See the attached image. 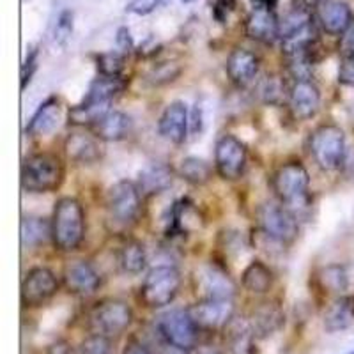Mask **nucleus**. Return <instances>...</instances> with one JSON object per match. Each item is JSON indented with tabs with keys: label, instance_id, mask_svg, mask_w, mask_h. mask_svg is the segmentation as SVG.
I'll return each instance as SVG.
<instances>
[{
	"label": "nucleus",
	"instance_id": "1",
	"mask_svg": "<svg viewBox=\"0 0 354 354\" xmlns=\"http://www.w3.org/2000/svg\"><path fill=\"white\" fill-rule=\"evenodd\" d=\"M52 241L61 252H75L85 238L84 205L73 197L55 202L52 218Z\"/></svg>",
	"mask_w": 354,
	"mask_h": 354
},
{
	"label": "nucleus",
	"instance_id": "2",
	"mask_svg": "<svg viewBox=\"0 0 354 354\" xmlns=\"http://www.w3.org/2000/svg\"><path fill=\"white\" fill-rule=\"evenodd\" d=\"M64 181V163L53 153L30 154L21 163V188L27 194H50Z\"/></svg>",
	"mask_w": 354,
	"mask_h": 354
},
{
	"label": "nucleus",
	"instance_id": "3",
	"mask_svg": "<svg viewBox=\"0 0 354 354\" xmlns=\"http://www.w3.org/2000/svg\"><path fill=\"white\" fill-rule=\"evenodd\" d=\"M278 201L287 205L294 214L308 204L310 176L301 161H287L277 169L271 179Z\"/></svg>",
	"mask_w": 354,
	"mask_h": 354
},
{
	"label": "nucleus",
	"instance_id": "4",
	"mask_svg": "<svg viewBox=\"0 0 354 354\" xmlns=\"http://www.w3.org/2000/svg\"><path fill=\"white\" fill-rule=\"evenodd\" d=\"M310 156L321 170H337L346 161V135L337 124H321L310 133Z\"/></svg>",
	"mask_w": 354,
	"mask_h": 354
},
{
	"label": "nucleus",
	"instance_id": "5",
	"mask_svg": "<svg viewBox=\"0 0 354 354\" xmlns=\"http://www.w3.org/2000/svg\"><path fill=\"white\" fill-rule=\"evenodd\" d=\"M181 273L169 264L153 268L140 286V299L147 308H161L176 299L181 289Z\"/></svg>",
	"mask_w": 354,
	"mask_h": 354
},
{
	"label": "nucleus",
	"instance_id": "6",
	"mask_svg": "<svg viewBox=\"0 0 354 354\" xmlns=\"http://www.w3.org/2000/svg\"><path fill=\"white\" fill-rule=\"evenodd\" d=\"M142 209V194L137 183L121 179L106 194V214L119 229H128L137 221Z\"/></svg>",
	"mask_w": 354,
	"mask_h": 354
},
{
	"label": "nucleus",
	"instance_id": "7",
	"mask_svg": "<svg viewBox=\"0 0 354 354\" xmlns=\"http://www.w3.org/2000/svg\"><path fill=\"white\" fill-rule=\"evenodd\" d=\"M257 225L261 232L283 246L296 241L299 234L298 216L282 202H266L257 211Z\"/></svg>",
	"mask_w": 354,
	"mask_h": 354
},
{
	"label": "nucleus",
	"instance_id": "8",
	"mask_svg": "<svg viewBox=\"0 0 354 354\" xmlns=\"http://www.w3.org/2000/svg\"><path fill=\"white\" fill-rule=\"evenodd\" d=\"M198 324L194 321L189 310L176 308L165 312L158 319V331L167 346L181 351H194L198 342Z\"/></svg>",
	"mask_w": 354,
	"mask_h": 354
},
{
	"label": "nucleus",
	"instance_id": "9",
	"mask_svg": "<svg viewBox=\"0 0 354 354\" xmlns=\"http://www.w3.org/2000/svg\"><path fill=\"white\" fill-rule=\"evenodd\" d=\"M133 322L131 306L121 299H106L96 305L88 315V328L93 333L117 337L124 333Z\"/></svg>",
	"mask_w": 354,
	"mask_h": 354
},
{
	"label": "nucleus",
	"instance_id": "10",
	"mask_svg": "<svg viewBox=\"0 0 354 354\" xmlns=\"http://www.w3.org/2000/svg\"><path fill=\"white\" fill-rule=\"evenodd\" d=\"M246 147L230 133L221 135L214 145V170L223 181H238L246 169Z\"/></svg>",
	"mask_w": 354,
	"mask_h": 354
},
{
	"label": "nucleus",
	"instance_id": "11",
	"mask_svg": "<svg viewBox=\"0 0 354 354\" xmlns=\"http://www.w3.org/2000/svg\"><path fill=\"white\" fill-rule=\"evenodd\" d=\"M57 290H59V280H57L55 273L44 266H36L32 270H28L21 280V305L25 308L27 306L36 308V306L50 301L57 294Z\"/></svg>",
	"mask_w": 354,
	"mask_h": 354
},
{
	"label": "nucleus",
	"instance_id": "12",
	"mask_svg": "<svg viewBox=\"0 0 354 354\" xmlns=\"http://www.w3.org/2000/svg\"><path fill=\"white\" fill-rule=\"evenodd\" d=\"M188 310L198 328L221 330L232 322L236 306L232 299H202L194 306H189Z\"/></svg>",
	"mask_w": 354,
	"mask_h": 354
},
{
	"label": "nucleus",
	"instance_id": "13",
	"mask_svg": "<svg viewBox=\"0 0 354 354\" xmlns=\"http://www.w3.org/2000/svg\"><path fill=\"white\" fill-rule=\"evenodd\" d=\"M197 286L204 299H232L238 290L229 273L214 262L197 271Z\"/></svg>",
	"mask_w": 354,
	"mask_h": 354
},
{
	"label": "nucleus",
	"instance_id": "14",
	"mask_svg": "<svg viewBox=\"0 0 354 354\" xmlns=\"http://www.w3.org/2000/svg\"><path fill=\"white\" fill-rule=\"evenodd\" d=\"M62 282L71 294L91 296L101 286V277L93 264L84 259H77L66 264L62 271Z\"/></svg>",
	"mask_w": 354,
	"mask_h": 354
},
{
	"label": "nucleus",
	"instance_id": "15",
	"mask_svg": "<svg viewBox=\"0 0 354 354\" xmlns=\"http://www.w3.org/2000/svg\"><path fill=\"white\" fill-rule=\"evenodd\" d=\"M158 133L161 138L176 145H181L189 133V112L186 103L172 101L165 106L158 121Z\"/></svg>",
	"mask_w": 354,
	"mask_h": 354
},
{
	"label": "nucleus",
	"instance_id": "16",
	"mask_svg": "<svg viewBox=\"0 0 354 354\" xmlns=\"http://www.w3.org/2000/svg\"><path fill=\"white\" fill-rule=\"evenodd\" d=\"M287 105L296 121H308L319 112L321 91L312 80L294 82L289 91Z\"/></svg>",
	"mask_w": 354,
	"mask_h": 354
},
{
	"label": "nucleus",
	"instance_id": "17",
	"mask_svg": "<svg viewBox=\"0 0 354 354\" xmlns=\"http://www.w3.org/2000/svg\"><path fill=\"white\" fill-rule=\"evenodd\" d=\"M101 142L103 140H100L94 133L73 131L64 140V153L73 163L91 165V163H96L103 154Z\"/></svg>",
	"mask_w": 354,
	"mask_h": 354
},
{
	"label": "nucleus",
	"instance_id": "18",
	"mask_svg": "<svg viewBox=\"0 0 354 354\" xmlns=\"http://www.w3.org/2000/svg\"><path fill=\"white\" fill-rule=\"evenodd\" d=\"M245 34L257 43L271 44L280 39V20L273 9L254 8L245 21Z\"/></svg>",
	"mask_w": 354,
	"mask_h": 354
},
{
	"label": "nucleus",
	"instance_id": "19",
	"mask_svg": "<svg viewBox=\"0 0 354 354\" xmlns=\"http://www.w3.org/2000/svg\"><path fill=\"white\" fill-rule=\"evenodd\" d=\"M250 328L257 338H268L277 333L286 322L283 308L277 301H262L250 314Z\"/></svg>",
	"mask_w": 354,
	"mask_h": 354
},
{
	"label": "nucleus",
	"instance_id": "20",
	"mask_svg": "<svg viewBox=\"0 0 354 354\" xmlns=\"http://www.w3.org/2000/svg\"><path fill=\"white\" fill-rule=\"evenodd\" d=\"M259 57L246 48H236L227 59V75L238 87H246L257 78Z\"/></svg>",
	"mask_w": 354,
	"mask_h": 354
},
{
	"label": "nucleus",
	"instance_id": "21",
	"mask_svg": "<svg viewBox=\"0 0 354 354\" xmlns=\"http://www.w3.org/2000/svg\"><path fill=\"white\" fill-rule=\"evenodd\" d=\"M133 131V121L121 110H110L93 126V133L103 142H121Z\"/></svg>",
	"mask_w": 354,
	"mask_h": 354
},
{
	"label": "nucleus",
	"instance_id": "22",
	"mask_svg": "<svg viewBox=\"0 0 354 354\" xmlns=\"http://www.w3.org/2000/svg\"><path fill=\"white\" fill-rule=\"evenodd\" d=\"M317 20L328 34H344L353 21V12L344 0H326L317 8Z\"/></svg>",
	"mask_w": 354,
	"mask_h": 354
},
{
	"label": "nucleus",
	"instance_id": "23",
	"mask_svg": "<svg viewBox=\"0 0 354 354\" xmlns=\"http://www.w3.org/2000/svg\"><path fill=\"white\" fill-rule=\"evenodd\" d=\"M59 119H61V103L55 96H50L41 103L39 109L30 117L25 131L32 137H44L57 128Z\"/></svg>",
	"mask_w": 354,
	"mask_h": 354
},
{
	"label": "nucleus",
	"instance_id": "24",
	"mask_svg": "<svg viewBox=\"0 0 354 354\" xmlns=\"http://www.w3.org/2000/svg\"><path fill=\"white\" fill-rule=\"evenodd\" d=\"M354 322V296L353 294H344L338 299H335L324 312V328L330 333L347 330Z\"/></svg>",
	"mask_w": 354,
	"mask_h": 354
},
{
	"label": "nucleus",
	"instance_id": "25",
	"mask_svg": "<svg viewBox=\"0 0 354 354\" xmlns=\"http://www.w3.org/2000/svg\"><path fill=\"white\" fill-rule=\"evenodd\" d=\"M314 28V15L306 4L292 6L280 18V39L286 41Z\"/></svg>",
	"mask_w": 354,
	"mask_h": 354
},
{
	"label": "nucleus",
	"instance_id": "26",
	"mask_svg": "<svg viewBox=\"0 0 354 354\" xmlns=\"http://www.w3.org/2000/svg\"><path fill=\"white\" fill-rule=\"evenodd\" d=\"M241 283L250 294L261 296V294H268L271 290L274 283V274L270 266L262 261H252L243 271Z\"/></svg>",
	"mask_w": 354,
	"mask_h": 354
},
{
	"label": "nucleus",
	"instance_id": "27",
	"mask_svg": "<svg viewBox=\"0 0 354 354\" xmlns=\"http://www.w3.org/2000/svg\"><path fill=\"white\" fill-rule=\"evenodd\" d=\"M201 214L189 201H179L172 205L169 220V230L174 234H189L201 229Z\"/></svg>",
	"mask_w": 354,
	"mask_h": 354
},
{
	"label": "nucleus",
	"instance_id": "28",
	"mask_svg": "<svg viewBox=\"0 0 354 354\" xmlns=\"http://www.w3.org/2000/svg\"><path fill=\"white\" fill-rule=\"evenodd\" d=\"M20 239L25 250L44 245L52 239V221L41 216H24L20 223Z\"/></svg>",
	"mask_w": 354,
	"mask_h": 354
},
{
	"label": "nucleus",
	"instance_id": "29",
	"mask_svg": "<svg viewBox=\"0 0 354 354\" xmlns=\"http://www.w3.org/2000/svg\"><path fill=\"white\" fill-rule=\"evenodd\" d=\"M174 172L167 165H151L138 174V189L144 197L158 195L172 185Z\"/></svg>",
	"mask_w": 354,
	"mask_h": 354
},
{
	"label": "nucleus",
	"instance_id": "30",
	"mask_svg": "<svg viewBox=\"0 0 354 354\" xmlns=\"http://www.w3.org/2000/svg\"><path fill=\"white\" fill-rule=\"evenodd\" d=\"M124 87L126 82L121 77H103V75H100L96 80L91 82L82 101H88V103H110L112 105L113 97L119 96L124 91Z\"/></svg>",
	"mask_w": 354,
	"mask_h": 354
},
{
	"label": "nucleus",
	"instance_id": "31",
	"mask_svg": "<svg viewBox=\"0 0 354 354\" xmlns=\"http://www.w3.org/2000/svg\"><path fill=\"white\" fill-rule=\"evenodd\" d=\"M117 261L126 274H140L147 266L145 246L138 239H126L119 248Z\"/></svg>",
	"mask_w": 354,
	"mask_h": 354
},
{
	"label": "nucleus",
	"instance_id": "32",
	"mask_svg": "<svg viewBox=\"0 0 354 354\" xmlns=\"http://www.w3.org/2000/svg\"><path fill=\"white\" fill-rule=\"evenodd\" d=\"M289 91L286 80L280 75H264L257 82V96L264 105L280 106L289 100Z\"/></svg>",
	"mask_w": 354,
	"mask_h": 354
},
{
	"label": "nucleus",
	"instance_id": "33",
	"mask_svg": "<svg viewBox=\"0 0 354 354\" xmlns=\"http://www.w3.org/2000/svg\"><path fill=\"white\" fill-rule=\"evenodd\" d=\"M227 330H229L230 354H257V346H255L257 337L250 328L248 321L232 319Z\"/></svg>",
	"mask_w": 354,
	"mask_h": 354
},
{
	"label": "nucleus",
	"instance_id": "34",
	"mask_svg": "<svg viewBox=\"0 0 354 354\" xmlns=\"http://www.w3.org/2000/svg\"><path fill=\"white\" fill-rule=\"evenodd\" d=\"M177 174L183 181L192 186H204L211 181L213 177V167L209 161L202 160L197 156H188L179 163Z\"/></svg>",
	"mask_w": 354,
	"mask_h": 354
},
{
	"label": "nucleus",
	"instance_id": "35",
	"mask_svg": "<svg viewBox=\"0 0 354 354\" xmlns=\"http://www.w3.org/2000/svg\"><path fill=\"white\" fill-rule=\"evenodd\" d=\"M110 112V103H88V101H82L78 105L73 106L68 112L69 124L73 126H88L93 128L101 117Z\"/></svg>",
	"mask_w": 354,
	"mask_h": 354
},
{
	"label": "nucleus",
	"instance_id": "36",
	"mask_svg": "<svg viewBox=\"0 0 354 354\" xmlns=\"http://www.w3.org/2000/svg\"><path fill=\"white\" fill-rule=\"evenodd\" d=\"M319 283L326 292L331 294H342L347 290L349 286V277L344 266L340 264H330L324 266L317 274Z\"/></svg>",
	"mask_w": 354,
	"mask_h": 354
},
{
	"label": "nucleus",
	"instance_id": "37",
	"mask_svg": "<svg viewBox=\"0 0 354 354\" xmlns=\"http://www.w3.org/2000/svg\"><path fill=\"white\" fill-rule=\"evenodd\" d=\"M181 73L183 66L177 64V62H160V64L151 68L145 80L154 85V87H161V85H169L176 82L177 78L181 77Z\"/></svg>",
	"mask_w": 354,
	"mask_h": 354
},
{
	"label": "nucleus",
	"instance_id": "38",
	"mask_svg": "<svg viewBox=\"0 0 354 354\" xmlns=\"http://www.w3.org/2000/svg\"><path fill=\"white\" fill-rule=\"evenodd\" d=\"M97 71L103 77H121L122 68H124V53L122 52H106L97 55L96 59Z\"/></svg>",
	"mask_w": 354,
	"mask_h": 354
},
{
	"label": "nucleus",
	"instance_id": "39",
	"mask_svg": "<svg viewBox=\"0 0 354 354\" xmlns=\"http://www.w3.org/2000/svg\"><path fill=\"white\" fill-rule=\"evenodd\" d=\"M77 354H115V347H113V342L110 337L93 333L91 337L82 340Z\"/></svg>",
	"mask_w": 354,
	"mask_h": 354
},
{
	"label": "nucleus",
	"instance_id": "40",
	"mask_svg": "<svg viewBox=\"0 0 354 354\" xmlns=\"http://www.w3.org/2000/svg\"><path fill=\"white\" fill-rule=\"evenodd\" d=\"M73 27H75V12L71 9H62L57 15V20L53 24L52 37L57 44H66L73 34Z\"/></svg>",
	"mask_w": 354,
	"mask_h": 354
},
{
	"label": "nucleus",
	"instance_id": "41",
	"mask_svg": "<svg viewBox=\"0 0 354 354\" xmlns=\"http://www.w3.org/2000/svg\"><path fill=\"white\" fill-rule=\"evenodd\" d=\"M37 55H39L37 48H30V50H28V53H27V59H25L24 64H21V73H20L21 91H25V88H27V85L30 84V80H32L34 73H36Z\"/></svg>",
	"mask_w": 354,
	"mask_h": 354
},
{
	"label": "nucleus",
	"instance_id": "42",
	"mask_svg": "<svg viewBox=\"0 0 354 354\" xmlns=\"http://www.w3.org/2000/svg\"><path fill=\"white\" fill-rule=\"evenodd\" d=\"M338 82L347 87H354V53L342 57V62L338 68Z\"/></svg>",
	"mask_w": 354,
	"mask_h": 354
},
{
	"label": "nucleus",
	"instance_id": "43",
	"mask_svg": "<svg viewBox=\"0 0 354 354\" xmlns=\"http://www.w3.org/2000/svg\"><path fill=\"white\" fill-rule=\"evenodd\" d=\"M234 9H236V0H214L213 18L218 24H225Z\"/></svg>",
	"mask_w": 354,
	"mask_h": 354
},
{
	"label": "nucleus",
	"instance_id": "44",
	"mask_svg": "<svg viewBox=\"0 0 354 354\" xmlns=\"http://www.w3.org/2000/svg\"><path fill=\"white\" fill-rule=\"evenodd\" d=\"M115 43H117V48H119V52H122L124 55H126V53L133 52V48H135V43H133L131 30H129L128 27L117 28Z\"/></svg>",
	"mask_w": 354,
	"mask_h": 354
},
{
	"label": "nucleus",
	"instance_id": "45",
	"mask_svg": "<svg viewBox=\"0 0 354 354\" xmlns=\"http://www.w3.org/2000/svg\"><path fill=\"white\" fill-rule=\"evenodd\" d=\"M338 50H340L342 57L353 55V53H354V18H353V21H351L349 27L346 28V32L340 36Z\"/></svg>",
	"mask_w": 354,
	"mask_h": 354
},
{
	"label": "nucleus",
	"instance_id": "46",
	"mask_svg": "<svg viewBox=\"0 0 354 354\" xmlns=\"http://www.w3.org/2000/svg\"><path fill=\"white\" fill-rule=\"evenodd\" d=\"M202 128H204V110L197 103L189 112V133L192 135H201Z\"/></svg>",
	"mask_w": 354,
	"mask_h": 354
},
{
	"label": "nucleus",
	"instance_id": "47",
	"mask_svg": "<svg viewBox=\"0 0 354 354\" xmlns=\"http://www.w3.org/2000/svg\"><path fill=\"white\" fill-rule=\"evenodd\" d=\"M126 9L135 12V15L145 17V15H149V12H153L156 9V4H154V0H133Z\"/></svg>",
	"mask_w": 354,
	"mask_h": 354
},
{
	"label": "nucleus",
	"instance_id": "48",
	"mask_svg": "<svg viewBox=\"0 0 354 354\" xmlns=\"http://www.w3.org/2000/svg\"><path fill=\"white\" fill-rule=\"evenodd\" d=\"M46 354H75V351H73L71 344L66 342V340H57L48 347Z\"/></svg>",
	"mask_w": 354,
	"mask_h": 354
},
{
	"label": "nucleus",
	"instance_id": "49",
	"mask_svg": "<svg viewBox=\"0 0 354 354\" xmlns=\"http://www.w3.org/2000/svg\"><path fill=\"white\" fill-rule=\"evenodd\" d=\"M122 354H153V353L147 349V346H144V344L138 342V340H129V342L126 344Z\"/></svg>",
	"mask_w": 354,
	"mask_h": 354
},
{
	"label": "nucleus",
	"instance_id": "50",
	"mask_svg": "<svg viewBox=\"0 0 354 354\" xmlns=\"http://www.w3.org/2000/svg\"><path fill=\"white\" fill-rule=\"evenodd\" d=\"M189 354H221V351L214 346H201L189 351Z\"/></svg>",
	"mask_w": 354,
	"mask_h": 354
},
{
	"label": "nucleus",
	"instance_id": "51",
	"mask_svg": "<svg viewBox=\"0 0 354 354\" xmlns=\"http://www.w3.org/2000/svg\"><path fill=\"white\" fill-rule=\"evenodd\" d=\"M278 0H254L255 8H268V9H273L277 6Z\"/></svg>",
	"mask_w": 354,
	"mask_h": 354
},
{
	"label": "nucleus",
	"instance_id": "52",
	"mask_svg": "<svg viewBox=\"0 0 354 354\" xmlns=\"http://www.w3.org/2000/svg\"><path fill=\"white\" fill-rule=\"evenodd\" d=\"M322 2H326V0H305V4L308 6V8H310V6H317V8H319Z\"/></svg>",
	"mask_w": 354,
	"mask_h": 354
},
{
	"label": "nucleus",
	"instance_id": "53",
	"mask_svg": "<svg viewBox=\"0 0 354 354\" xmlns=\"http://www.w3.org/2000/svg\"><path fill=\"white\" fill-rule=\"evenodd\" d=\"M172 0H154V4H156V8H163V6L170 4Z\"/></svg>",
	"mask_w": 354,
	"mask_h": 354
},
{
	"label": "nucleus",
	"instance_id": "54",
	"mask_svg": "<svg viewBox=\"0 0 354 354\" xmlns=\"http://www.w3.org/2000/svg\"><path fill=\"white\" fill-rule=\"evenodd\" d=\"M185 4H192V2H195V0H183Z\"/></svg>",
	"mask_w": 354,
	"mask_h": 354
},
{
	"label": "nucleus",
	"instance_id": "55",
	"mask_svg": "<svg viewBox=\"0 0 354 354\" xmlns=\"http://www.w3.org/2000/svg\"><path fill=\"white\" fill-rule=\"evenodd\" d=\"M351 354H354V351H353V353H351Z\"/></svg>",
	"mask_w": 354,
	"mask_h": 354
},
{
	"label": "nucleus",
	"instance_id": "56",
	"mask_svg": "<svg viewBox=\"0 0 354 354\" xmlns=\"http://www.w3.org/2000/svg\"><path fill=\"white\" fill-rule=\"evenodd\" d=\"M24 2H27V0H24Z\"/></svg>",
	"mask_w": 354,
	"mask_h": 354
}]
</instances>
